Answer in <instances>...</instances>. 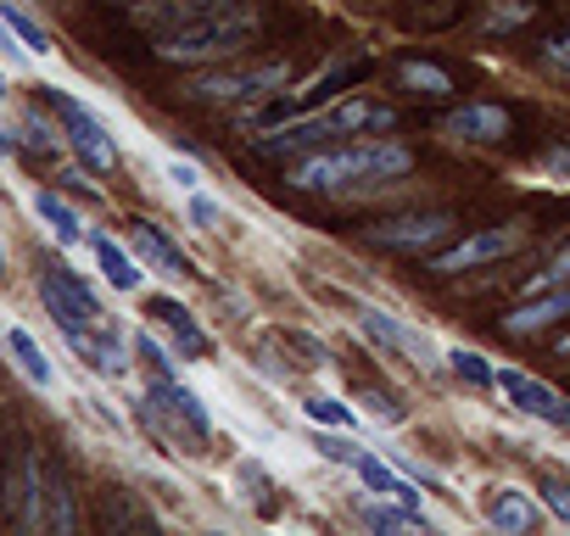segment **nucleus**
Returning <instances> with one entry per match:
<instances>
[{"mask_svg":"<svg viewBox=\"0 0 570 536\" xmlns=\"http://www.w3.org/2000/svg\"><path fill=\"white\" fill-rule=\"evenodd\" d=\"M257 12L240 0H190V12L157 34L163 62H224L257 40Z\"/></svg>","mask_w":570,"mask_h":536,"instance_id":"obj_1","label":"nucleus"},{"mask_svg":"<svg viewBox=\"0 0 570 536\" xmlns=\"http://www.w3.org/2000/svg\"><path fill=\"white\" fill-rule=\"evenodd\" d=\"M409 168H414V157L397 140H347V146H320L314 157H303L292 168V185L297 190H342L353 179H370V185L403 179Z\"/></svg>","mask_w":570,"mask_h":536,"instance_id":"obj_2","label":"nucleus"},{"mask_svg":"<svg viewBox=\"0 0 570 536\" xmlns=\"http://www.w3.org/2000/svg\"><path fill=\"white\" fill-rule=\"evenodd\" d=\"M397 112L386 101H370V96H342L331 101L325 112H308L297 123H285L274 135H257V151L263 157H285V151H303V146H342L347 135H375V129H392Z\"/></svg>","mask_w":570,"mask_h":536,"instance_id":"obj_3","label":"nucleus"},{"mask_svg":"<svg viewBox=\"0 0 570 536\" xmlns=\"http://www.w3.org/2000/svg\"><path fill=\"white\" fill-rule=\"evenodd\" d=\"M292 90V62H257V68H235V73H196L185 85L190 101H218V107H252L268 96Z\"/></svg>","mask_w":570,"mask_h":536,"instance_id":"obj_4","label":"nucleus"},{"mask_svg":"<svg viewBox=\"0 0 570 536\" xmlns=\"http://www.w3.org/2000/svg\"><path fill=\"white\" fill-rule=\"evenodd\" d=\"M146 414L174 436V441H185V453H202L207 441H213V414H207V403L174 375V380H157L151 375V386H146Z\"/></svg>","mask_w":570,"mask_h":536,"instance_id":"obj_5","label":"nucleus"},{"mask_svg":"<svg viewBox=\"0 0 570 536\" xmlns=\"http://www.w3.org/2000/svg\"><path fill=\"white\" fill-rule=\"evenodd\" d=\"M51 107H57V118H62V135H68L73 157H79L90 173H112V168H118V140H112V129H107L79 96H68V90H51Z\"/></svg>","mask_w":570,"mask_h":536,"instance_id":"obj_6","label":"nucleus"},{"mask_svg":"<svg viewBox=\"0 0 570 536\" xmlns=\"http://www.w3.org/2000/svg\"><path fill=\"white\" fill-rule=\"evenodd\" d=\"M492 391H498L514 414H525V419H537V425H548V430H570V397H559V391L542 386L537 375H525V369H514V364H492Z\"/></svg>","mask_w":570,"mask_h":536,"instance_id":"obj_7","label":"nucleus"},{"mask_svg":"<svg viewBox=\"0 0 570 536\" xmlns=\"http://www.w3.org/2000/svg\"><path fill=\"white\" fill-rule=\"evenodd\" d=\"M40 302L57 319V330H96V325H107L101 297L73 275V268H46V275H40Z\"/></svg>","mask_w":570,"mask_h":536,"instance_id":"obj_8","label":"nucleus"},{"mask_svg":"<svg viewBox=\"0 0 570 536\" xmlns=\"http://www.w3.org/2000/svg\"><path fill=\"white\" fill-rule=\"evenodd\" d=\"M358 330H364V341H375L381 353H397V358H409V364H420V369H442V347H436L420 325H409V319H397V314H386V308H364V314H358Z\"/></svg>","mask_w":570,"mask_h":536,"instance_id":"obj_9","label":"nucleus"},{"mask_svg":"<svg viewBox=\"0 0 570 536\" xmlns=\"http://www.w3.org/2000/svg\"><path fill=\"white\" fill-rule=\"evenodd\" d=\"M475 508H481V519H487L492 530H503V536H525V530L542 525V503H537L525 486H514V480H487V486L475 492Z\"/></svg>","mask_w":570,"mask_h":536,"instance_id":"obj_10","label":"nucleus"},{"mask_svg":"<svg viewBox=\"0 0 570 536\" xmlns=\"http://www.w3.org/2000/svg\"><path fill=\"white\" fill-rule=\"evenodd\" d=\"M520 246H525V229H520V224H498V229L464 235V240H459L453 251L431 257V268H436V275H464V268L498 262V257H509V251H520Z\"/></svg>","mask_w":570,"mask_h":536,"instance_id":"obj_11","label":"nucleus"},{"mask_svg":"<svg viewBox=\"0 0 570 536\" xmlns=\"http://www.w3.org/2000/svg\"><path fill=\"white\" fill-rule=\"evenodd\" d=\"M448 229H453V218H448V212H420V218L375 224V229H370V240H375V246H386V251H425V246H436Z\"/></svg>","mask_w":570,"mask_h":536,"instance_id":"obj_12","label":"nucleus"},{"mask_svg":"<svg viewBox=\"0 0 570 536\" xmlns=\"http://www.w3.org/2000/svg\"><path fill=\"white\" fill-rule=\"evenodd\" d=\"M146 314H151V325H163V330L174 336V347H179V353H190V358H207V353H213L207 330L196 325V314H190L179 297H168V291H151Z\"/></svg>","mask_w":570,"mask_h":536,"instance_id":"obj_13","label":"nucleus"},{"mask_svg":"<svg viewBox=\"0 0 570 536\" xmlns=\"http://www.w3.org/2000/svg\"><path fill=\"white\" fill-rule=\"evenodd\" d=\"M442 135L448 140H475V146H492V140H509V112L492 107V101H470L459 112L442 118Z\"/></svg>","mask_w":570,"mask_h":536,"instance_id":"obj_14","label":"nucleus"},{"mask_svg":"<svg viewBox=\"0 0 570 536\" xmlns=\"http://www.w3.org/2000/svg\"><path fill=\"white\" fill-rule=\"evenodd\" d=\"M0 336H7V353H12L18 375H23L35 391H57V364H51V353L35 341V330H29V325H7Z\"/></svg>","mask_w":570,"mask_h":536,"instance_id":"obj_15","label":"nucleus"},{"mask_svg":"<svg viewBox=\"0 0 570 536\" xmlns=\"http://www.w3.org/2000/svg\"><path fill=\"white\" fill-rule=\"evenodd\" d=\"M564 314H570V280H564V286H548V291H537L531 302H520L514 314H503V330H509V336H537V330L559 325Z\"/></svg>","mask_w":570,"mask_h":536,"instance_id":"obj_16","label":"nucleus"},{"mask_svg":"<svg viewBox=\"0 0 570 536\" xmlns=\"http://www.w3.org/2000/svg\"><path fill=\"white\" fill-rule=\"evenodd\" d=\"M129 251L146 262V268H157V275H168V280H185V275H196V268L185 262V251L157 229V224H135L129 229Z\"/></svg>","mask_w":570,"mask_h":536,"instance_id":"obj_17","label":"nucleus"},{"mask_svg":"<svg viewBox=\"0 0 570 536\" xmlns=\"http://www.w3.org/2000/svg\"><path fill=\"white\" fill-rule=\"evenodd\" d=\"M90 251H96V268H101V280H107L112 291H140V286H146L140 257H135L124 240H112L107 229H96V235H90Z\"/></svg>","mask_w":570,"mask_h":536,"instance_id":"obj_18","label":"nucleus"},{"mask_svg":"<svg viewBox=\"0 0 570 536\" xmlns=\"http://www.w3.org/2000/svg\"><path fill=\"white\" fill-rule=\"evenodd\" d=\"M29 201H35V212H40V224H46V229H51V235H57L62 246H79V240H90V229H85V218H79V212H73V207H68V201H62L57 190H35Z\"/></svg>","mask_w":570,"mask_h":536,"instance_id":"obj_19","label":"nucleus"},{"mask_svg":"<svg viewBox=\"0 0 570 536\" xmlns=\"http://www.w3.org/2000/svg\"><path fill=\"white\" fill-rule=\"evenodd\" d=\"M358 519L375 525V530H431V514L425 508H409V503H392V497H364L358 503Z\"/></svg>","mask_w":570,"mask_h":536,"instance_id":"obj_20","label":"nucleus"},{"mask_svg":"<svg viewBox=\"0 0 570 536\" xmlns=\"http://www.w3.org/2000/svg\"><path fill=\"white\" fill-rule=\"evenodd\" d=\"M0 23L12 29V40H18L35 62H46V57H51V34H46V23L23 7V0H0Z\"/></svg>","mask_w":570,"mask_h":536,"instance_id":"obj_21","label":"nucleus"},{"mask_svg":"<svg viewBox=\"0 0 570 536\" xmlns=\"http://www.w3.org/2000/svg\"><path fill=\"white\" fill-rule=\"evenodd\" d=\"M442 369L470 391H492V358L475 347H442Z\"/></svg>","mask_w":570,"mask_h":536,"instance_id":"obj_22","label":"nucleus"},{"mask_svg":"<svg viewBox=\"0 0 570 536\" xmlns=\"http://www.w3.org/2000/svg\"><path fill=\"white\" fill-rule=\"evenodd\" d=\"M397 85H403L409 96H425V101H448V96H453V79H448L436 62H403V68H397Z\"/></svg>","mask_w":570,"mask_h":536,"instance_id":"obj_23","label":"nucleus"},{"mask_svg":"<svg viewBox=\"0 0 570 536\" xmlns=\"http://www.w3.org/2000/svg\"><path fill=\"white\" fill-rule=\"evenodd\" d=\"M303 414H308L320 430H358V425H364V414H358V408H347V403H342V397H331V391L303 397Z\"/></svg>","mask_w":570,"mask_h":536,"instance_id":"obj_24","label":"nucleus"},{"mask_svg":"<svg viewBox=\"0 0 570 536\" xmlns=\"http://www.w3.org/2000/svg\"><path fill=\"white\" fill-rule=\"evenodd\" d=\"M358 73V57H342V62H331V68H320L314 79H292V90H285V96H292V101H314V96H331V90H342L347 79Z\"/></svg>","mask_w":570,"mask_h":536,"instance_id":"obj_25","label":"nucleus"},{"mask_svg":"<svg viewBox=\"0 0 570 536\" xmlns=\"http://www.w3.org/2000/svg\"><path fill=\"white\" fill-rule=\"evenodd\" d=\"M40 492H46V530H73V492H68V480L40 469Z\"/></svg>","mask_w":570,"mask_h":536,"instance_id":"obj_26","label":"nucleus"},{"mask_svg":"<svg viewBox=\"0 0 570 536\" xmlns=\"http://www.w3.org/2000/svg\"><path fill=\"white\" fill-rule=\"evenodd\" d=\"M531 18H537V0H492V7L481 12V34H509Z\"/></svg>","mask_w":570,"mask_h":536,"instance_id":"obj_27","label":"nucleus"},{"mask_svg":"<svg viewBox=\"0 0 570 536\" xmlns=\"http://www.w3.org/2000/svg\"><path fill=\"white\" fill-rule=\"evenodd\" d=\"M235 486H246V503H257V508H268V492H274V475L257 464V458H240L235 464Z\"/></svg>","mask_w":570,"mask_h":536,"instance_id":"obj_28","label":"nucleus"},{"mask_svg":"<svg viewBox=\"0 0 570 536\" xmlns=\"http://www.w3.org/2000/svg\"><path fill=\"white\" fill-rule=\"evenodd\" d=\"M537 492H542V508H548L559 525H570V475H553V469H548Z\"/></svg>","mask_w":570,"mask_h":536,"instance_id":"obj_29","label":"nucleus"},{"mask_svg":"<svg viewBox=\"0 0 570 536\" xmlns=\"http://www.w3.org/2000/svg\"><path fill=\"white\" fill-rule=\"evenodd\" d=\"M185 212H190V224H196V229H218V224H224V207H218V196H213L207 185L185 196Z\"/></svg>","mask_w":570,"mask_h":536,"instance_id":"obj_30","label":"nucleus"},{"mask_svg":"<svg viewBox=\"0 0 570 536\" xmlns=\"http://www.w3.org/2000/svg\"><path fill=\"white\" fill-rule=\"evenodd\" d=\"M564 280H570V240H564V246H559V251L548 257V268H542V275H537V280H531L525 291L537 297V291H548V286H564Z\"/></svg>","mask_w":570,"mask_h":536,"instance_id":"obj_31","label":"nucleus"},{"mask_svg":"<svg viewBox=\"0 0 570 536\" xmlns=\"http://www.w3.org/2000/svg\"><path fill=\"white\" fill-rule=\"evenodd\" d=\"M23 146H35V151L57 157V129H51L40 112H29V118H23Z\"/></svg>","mask_w":570,"mask_h":536,"instance_id":"obj_32","label":"nucleus"},{"mask_svg":"<svg viewBox=\"0 0 570 536\" xmlns=\"http://www.w3.org/2000/svg\"><path fill=\"white\" fill-rule=\"evenodd\" d=\"M168 179H174V190H185V196L207 185V173H202L196 162H185V157H168Z\"/></svg>","mask_w":570,"mask_h":536,"instance_id":"obj_33","label":"nucleus"},{"mask_svg":"<svg viewBox=\"0 0 570 536\" xmlns=\"http://www.w3.org/2000/svg\"><path fill=\"white\" fill-rule=\"evenodd\" d=\"M542 68H548L553 79H570V34H564V40H548V46H542Z\"/></svg>","mask_w":570,"mask_h":536,"instance_id":"obj_34","label":"nucleus"},{"mask_svg":"<svg viewBox=\"0 0 570 536\" xmlns=\"http://www.w3.org/2000/svg\"><path fill=\"white\" fill-rule=\"evenodd\" d=\"M537 162H542V173H559V179H570V146H548Z\"/></svg>","mask_w":570,"mask_h":536,"instance_id":"obj_35","label":"nucleus"},{"mask_svg":"<svg viewBox=\"0 0 570 536\" xmlns=\"http://www.w3.org/2000/svg\"><path fill=\"white\" fill-rule=\"evenodd\" d=\"M375 414H381L386 425H403V408H386V397L370 391V397H364V419H375Z\"/></svg>","mask_w":570,"mask_h":536,"instance_id":"obj_36","label":"nucleus"},{"mask_svg":"<svg viewBox=\"0 0 570 536\" xmlns=\"http://www.w3.org/2000/svg\"><path fill=\"white\" fill-rule=\"evenodd\" d=\"M0 157H18V135L7 123H0Z\"/></svg>","mask_w":570,"mask_h":536,"instance_id":"obj_37","label":"nucleus"},{"mask_svg":"<svg viewBox=\"0 0 570 536\" xmlns=\"http://www.w3.org/2000/svg\"><path fill=\"white\" fill-rule=\"evenodd\" d=\"M0 280H7V240H0Z\"/></svg>","mask_w":570,"mask_h":536,"instance_id":"obj_38","label":"nucleus"},{"mask_svg":"<svg viewBox=\"0 0 570 536\" xmlns=\"http://www.w3.org/2000/svg\"><path fill=\"white\" fill-rule=\"evenodd\" d=\"M559 358H570V336H564V341H559Z\"/></svg>","mask_w":570,"mask_h":536,"instance_id":"obj_39","label":"nucleus"},{"mask_svg":"<svg viewBox=\"0 0 570 536\" xmlns=\"http://www.w3.org/2000/svg\"><path fill=\"white\" fill-rule=\"evenodd\" d=\"M0 101H7V79H0Z\"/></svg>","mask_w":570,"mask_h":536,"instance_id":"obj_40","label":"nucleus"}]
</instances>
